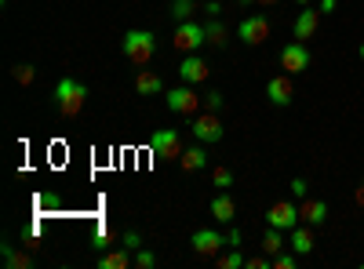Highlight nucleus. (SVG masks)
Listing matches in <instances>:
<instances>
[{
	"label": "nucleus",
	"mask_w": 364,
	"mask_h": 269,
	"mask_svg": "<svg viewBox=\"0 0 364 269\" xmlns=\"http://www.w3.org/2000/svg\"><path fill=\"white\" fill-rule=\"evenodd\" d=\"M51 102H55V109L63 113V116H80V109L87 102V87L80 80H73V77H63V80L55 84Z\"/></svg>",
	"instance_id": "obj_1"
},
{
	"label": "nucleus",
	"mask_w": 364,
	"mask_h": 269,
	"mask_svg": "<svg viewBox=\"0 0 364 269\" xmlns=\"http://www.w3.org/2000/svg\"><path fill=\"white\" fill-rule=\"evenodd\" d=\"M120 48H124V58L132 66H146L149 58L157 55V37L149 33V29H128L124 40H120Z\"/></svg>",
	"instance_id": "obj_2"
},
{
	"label": "nucleus",
	"mask_w": 364,
	"mask_h": 269,
	"mask_svg": "<svg viewBox=\"0 0 364 269\" xmlns=\"http://www.w3.org/2000/svg\"><path fill=\"white\" fill-rule=\"evenodd\" d=\"M204 106V95H197L193 84H182V87H168V109L178 116H197Z\"/></svg>",
	"instance_id": "obj_3"
},
{
	"label": "nucleus",
	"mask_w": 364,
	"mask_h": 269,
	"mask_svg": "<svg viewBox=\"0 0 364 269\" xmlns=\"http://www.w3.org/2000/svg\"><path fill=\"white\" fill-rule=\"evenodd\" d=\"M171 44L182 51V55H197L204 44H208V33H204V26L200 22H178L175 26V37H171Z\"/></svg>",
	"instance_id": "obj_4"
},
{
	"label": "nucleus",
	"mask_w": 364,
	"mask_h": 269,
	"mask_svg": "<svg viewBox=\"0 0 364 269\" xmlns=\"http://www.w3.org/2000/svg\"><path fill=\"white\" fill-rule=\"evenodd\" d=\"M190 131H193V138L204 142V146H215V142L226 138V128H223V121H219V113H211V109H204V113L193 116Z\"/></svg>",
	"instance_id": "obj_5"
},
{
	"label": "nucleus",
	"mask_w": 364,
	"mask_h": 269,
	"mask_svg": "<svg viewBox=\"0 0 364 269\" xmlns=\"http://www.w3.org/2000/svg\"><path fill=\"white\" fill-rule=\"evenodd\" d=\"M149 153H154L157 160H178L182 157V138L175 128H157L154 135H149Z\"/></svg>",
	"instance_id": "obj_6"
},
{
	"label": "nucleus",
	"mask_w": 364,
	"mask_h": 269,
	"mask_svg": "<svg viewBox=\"0 0 364 269\" xmlns=\"http://www.w3.org/2000/svg\"><path fill=\"white\" fill-rule=\"evenodd\" d=\"M190 244H193V255H197V258H215L230 241H226L219 229H197V233L190 236Z\"/></svg>",
	"instance_id": "obj_7"
},
{
	"label": "nucleus",
	"mask_w": 364,
	"mask_h": 269,
	"mask_svg": "<svg viewBox=\"0 0 364 269\" xmlns=\"http://www.w3.org/2000/svg\"><path fill=\"white\" fill-rule=\"evenodd\" d=\"M281 70L291 73V77L310 70V48H306V40H291V44H284V51H281Z\"/></svg>",
	"instance_id": "obj_8"
},
{
	"label": "nucleus",
	"mask_w": 364,
	"mask_h": 269,
	"mask_svg": "<svg viewBox=\"0 0 364 269\" xmlns=\"http://www.w3.org/2000/svg\"><path fill=\"white\" fill-rule=\"evenodd\" d=\"M302 219H299V204H291V200H277V204H269V212H266V226H273V229H295Z\"/></svg>",
	"instance_id": "obj_9"
},
{
	"label": "nucleus",
	"mask_w": 364,
	"mask_h": 269,
	"mask_svg": "<svg viewBox=\"0 0 364 269\" xmlns=\"http://www.w3.org/2000/svg\"><path fill=\"white\" fill-rule=\"evenodd\" d=\"M237 37L245 40L248 48L266 44V40H269V18H266V15H252V18H245V22L237 26Z\"/></svg>",
	"instance_id": "obj_10"
},
{
	"label": "nucleus",
	"mask_w": 364,
	"mask_h": 269,
	"mask_svg": "<svg viewBox=\"0 0 364 269\" xmlns=\"http://www.w3.org/2000/svg\"><path fill=\"white\" fill-rule=\"evenodd\" d=\"M178 77H182V84H204L208 77H211V66L204 62V58L200 55H186V58H182V66H178Z\"/></svg>",
	"instance_id": "obj_11"
},
{
	"label": "nucleus",
	"mask_w": 364,
	"mask_h": 269,
	"mask_svg": "<svg viewBox=\"0 0 364 269\" xmlns=\"http://www.w3.org/2000/svg\"><path fill=\"white\" fill-rule=\"evenodd\" d=\"M266 99H269L273 106H291V99H295V87H291V73L269 77V84H266Z\"/></svg>",
	"instance_id": "obj_12"
},
{
	"label": "nucleus",
	"mask_w": 364,
	"mask_h": 269,
	"mask_svg": "<svg viewBox=\"0 0 364 269\" xmlns=\"http://www.w3.org/2000/svg\"><path fill=\"white\" fill-rule=\"evenodd\" d=\"M317 29H321V11H314V8L299 11V18H295V40H314Z\"/></svg>",
	"instance_id": "obj_13"
},
{
	"label": "nucleus",
	"mask_w": 364,
	"mask_h": 269,
	"mask_svg": "<svg viewBox=\"0 0 364 269\" xmlns=\"http://www.w3.org/2000/svg\"><path fill=\"white\" fill-rule=\"evenodd\" d=\"M211 219H215V222H226V226L237 219V204H233V197H230L226 190H219L215 200H211Z\"/></svg>",
	"instance_id": "obj_14"
},
{
	"label": "nucleus",
	"mask_w": 364,
	"mask_h": 269,
	"mask_svg": "<svg viewBox=\"0 0 364 269\" xmlns=\"http://www.w3.org/2000/svg\"><path fill=\"white\" fill-rule=\"evenodd\" d=\"M135 92L142 99H154V95H164V80L157 73H149V70H139L135 73Z\"/></svg>",
	"instance_id": "obj_15"
},
{
	"label": "nucleus",
	"mask_w": 364,
	"mask_h": 269,
	"mask_svg": "<svg viewBox=\"0 0 364 269\" xmlns=\"http://www.w3.org/2000/svg\"><path fill=\"white\" fill-rule=\"evenodd\" d=\"M128 265H135V251H128L124 244H120L117 251L99 255V269H128Z\"/></svg>",
	"instance_id": "obj_16"
},
{
	"label": "nucleus",
	"mask_w": 364,
	"mask_h": 269,
	"mask_svg": "<svg viewBox=\"0 0 364 269\" xmlns=\"http://www.w3.org/2000/svg\"><path fill=\"white\" fill-rule=\"evenodd\" d=\"M288 244H291V251H295L299 258H302V255H310V251H314V226L299 222V226L291 229V241H288Z\"/></svg>",
	"instance_id": "obj_17"
},
{
	"label": "nucleus",
	"mask_w": 364,
	"mask_h": 269,
	"mask_svg": "<svg viewBox=\"0 0 364 269\" xmlns=\"http://www.w3.org/2000/svg\"><path fill=\"white\" fill-rule=\"evenodd\" d=\"M299 219L306 222V226H324L328 204H324V200H302V204H299Z\"/></svg>",
	"instance_id": "obj_18"
},
{
	"label": "nucleus",
	"mask_w": 364,
	"mask_h": 269,
	"mask_svg": "<svg viewBox=\"0 0 364 269\" xmlns=\"http://www.w3.org/2000/svg\"><path fill=\"white\" fill-rule=\"evenodd\" d=\"M178 168L182 171H204L208 168V153H204V142L190 146V149H182V157H178Z\"/></svg>",
	"instance_id": "obj_19"
},
{
	"label": "nucleus",
	"mask_w": 364,
	"mask_h": 269,
	"mask_svg": "<svg viewBox=\"0 0 364 269\" xmlns=\"http://www.w3.org/2000/svg\"><path fill=\"white\" fill-rule=\"evenodd\" d=\"M262 251H266L269 258L281 255V251H284V229H273V226H269V229L262 233Z\"/></svg>",
	"instance_id": "obj_20"
},
{
	"label": "nucleus",
	"mask_w": 364,
	"mask_h": 269,
	"mask_svg": "<svg viewBox=\"0 0 364 269\" xmlns=\"http://www.w3.org/2000/svg\"><path fill=\"white\" fill-rule=\"evenodd\" d=\"M204 33H208V44H211V48H226V40H230V29H226L219 18H211V22L204 26Z\"/></svg>",
	"instance_id": "obj_21"
},
{
	"label": "nucleus",
	"mask_w": 364,
	"mask_h": 269,
	"mask_svg": "<svg viewBox=\"0 0 364 269\" xmlns=\"http://www.w3.org/2000/svg\"><path fill=\"white\" fill-rule=\"evenodd\" d=\"M4 262H8V269H29L33 265V258H29L26 251H15L11 244H4Z\"/></svg>",
	"instance_id": "obj_22"
},
{
	"label": "nucleus",
	"mask_w": 364,
	"mask_h": 269,
	"mask_svg": "<svg viewBox=\"0 0 364 269\" xmlns=\"http://www.w3.org/2000/svg\"><path fill=\"white\" fill-rule=\"evenodd\" d=\"M215 265H219V269H245L248 258L233 248V251H226V255H215Z\"/></svg>",
	"instance_id": "obj_23"
},
{
	"label": "nucleus",
	"mask_w": 364,
	"mask_h": 269,
	"mask_svg": "<svg viewBox=\"0 0 364 269\" xmlns=\"http://www.w3.org/2000/svg\"><path fill=\"white\" fill-rule=\"evenodd\" d=\"M11 77H15V84H22V87H29L37 80V70L29 66V62H18V66H11Z\"/></svg>",
	"instance_id": "obj_24"
},
{
	"label": "nucleus",
	"mask_w": 364,
	"mask_h": 269,
	"mask_svg": "<svg viewBox=\"0 0 364 269\" xmlns=\"http://www.w3.org/2000/svg\"><path fill=\"white\" fill-rule=\"evenodd\" d=\"M193 11H197L193 0H175V4H171V18H175V22H190Z\"/></svg>",
	"instance_id": "obj_25"
},
{
	"label": "nucleus",
	"mask_w": 364,
	"mask_h": 269,
	"mask_svg": "<svg viewBox=\"0 0 364 269\" xmlns=\"http://www.w3.org/2000/svg\"><path fill=\"white\" fill-rule=\"evenodd\" d=\"M211 186H215V190H230L233 186V171L230 168H215V171H211Z\"/></svg>",
	"instance_id": "obj_26"
},
{
	"label": "nucleus",
	"mask_w": 364,
	"mask_h": 269,
	"mask_svg": "<svg viewBox=\"0 0 364 269\" xmlns=\"http://www.w3.org/2000/svg\"><path fill=\"white\" fill-rule=\"evenodd\" d=\"M223 106H226V95H223V92H208V95H204V109L223 113Z\"/></svg>",
	"instance_id": "obj_27"
},
{
	"label": "nucleus",
	"mask_w": 364,
	"mask_h": 269,
	"mask_svg": "<svg viewBox=\"0 0 364 269\" xmlns=\"http://www.w3.org/2000/svg\"><path fill=\"white\" fill-rule=\"evenodd\" d=\"M295 265H299V255H295V251H291V255H288V251L273 255V269H295Z\"/></svg>",
	"instance_id": "obj_28"
},
{
	"label": "nucleus",
	"mask_w": 364,
	"mask_h": 269,
	"mask_svg": "<svg viewBox=\"0 0 364 269\" xmlns=\"http://www.w3.org/2000/svg\"><path fill=\"white\" fill-rule=\"evenodd\" d=\"M135 265H139V269H154V265H157V255L146 251V248H139V251H135Z\"/></svg>",
	"instance_id": "obj_29"
},
{
	"label": "nucleus",
	"mask_w": 364,
	"mask_h": 269,
	"mask_svg": "<svg viewBox=\"0 0 364 269\" xmlns=\"http://www.w3.org/2000/svg\"><path fill=\"white\" fill-rule=\"evenodd\" d=\"M120 244H124V248H128V251H139V248H142V236H139V233H132V229H128V233H124V236H120Z\"/></svg>",
	"instance_id": "obj_30"
},
{
	"label": "nucleus",
	"mask_w": 364,
	"mask_h": 269,
	"mask_svg": "<svg viewBox=\"0 0 364 269\" xmlns=\"http://www.w3.org/2000/svg\"><path fill=\"white\" fill-rule=\"evenodd\" d=\"M248 269H273V258H266V255H255V258H248Z\"/></svg>",
	"instance_id": "obj_31"
},
{
	"label": "nucleus",
	"mask_w": 364,
	"mask_h": 269,
	"mask_svg": "<svg viewBox=\"0 0 364 269\" xmlns=\"http://www.w3.org/2000/svg\"><path fill=\"white\" fill-rule=\"evenodd\" d=\"M109 241H113V236H106V229H99V233H95V248H99V251H106V248H109Z\"/></svg>",
	"instance_id": "obj_32"
},
{
	"label": "nucleus",
	"mask_w": 364,
	"mask_h": 269,
	"mask_svg": "<svg viewBox=\"0 0 364 269\" xmlns=\"http://www.w3.org/2000/svg\"><path fill=\"white\" fill-rule=\"evenodd\" d=\"M291 193L295 197H306V178H291Z\"/></svg>",
	"instance_id": "obj_33"
},
{
	"label": "nucleus",
	"mask_w": 364,
	"mask_h": 269,
	"mask_svg": "<svg viewBox=\"0 0 364 269\" xmlns=\"http://www.w3.org/2000/svg\"><path fill=\"white\" fill-rule=\"evenodd\" d=\"M336 4H339V0H321L317 8H321V15H328V11H336Z\"/></svg>",
	"instance_id": "obj_34"
},
{
	"label": "nucleus",
	"mask_w": 364,
	"mask_h": 269,
	"mask_svg": "<svg viewBox=\"0 0 364 269\" xmlns=\"http://www.w3.org/2000/svg\"><path fill=\"white\" fill-rule=\"evenodd\" d=\"M226 241H230V248H240V233H237V229H230Z\"/></svg>",
	"instance_id": "obj_35"
},
{
	"label": "nucleus",
	"mask_w": 364,
	"mask_h": 269,
	"mask_svg": "<svg viewBox=\"0 0 364 269\" xmlns=\"http://www.w3.org/2000/svg\"><path fill=\"white\" fill-rule=\"evenodd\" d=\"M357 204H364V178H360V186H357Z\"/></svg>",
	"instance_id": "obj_36"
},
{
	"label": "nucleus",
	"mask_w": 364,
	"mask_h": 269,
	"mask_svg": "<svg viewBox=\"0 0 364 269\" xmlns=\"http://www.w3.org/2000/svg\"><path fill=\"white\" fill-rule=\"evenodd\" d=\"M255 4H262V8H269V4H277V0H255Z\"/></svg>",
	"instance_id": "obj_37"
},
{
	"label": "nucleus",
	"mask_w": 364,
	"mask_h": 269,
	"mask_svg": "<svg viewBox=\"0 0 364 269\" xmlns=\"http://www.w3.org/2000/svg\"><path fill=\"white\" fill-rule=\"evenodd\" d=\"M295 4H302V8H310V4H314V0H295Z\"/></svg>",
	"instance_id": "obj_38"
},
{
	"label": "nucleus",
	"mask_w": 364,
	"mask_h": 269,
	"mask_svg": "<svg viewBox=\"0 0 364 269\" xmlns=\"http://www.w3.org/2000/svg\"><path fill=\"white\" fill-rule=\"evenodd\" d=\"M360 58H364V44H360Z\"/></svg>",
	"instance_id": "obj_39"
}]
</instances>
